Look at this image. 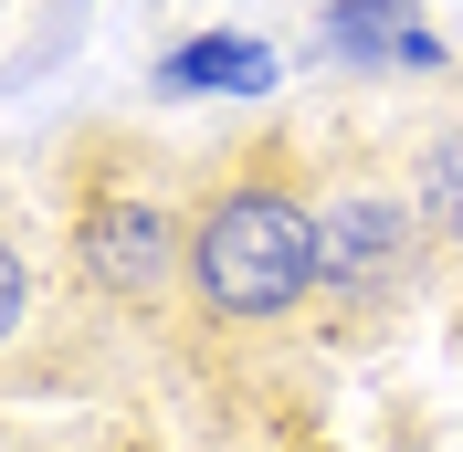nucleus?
Wrapping results in <instances>:
<instances>
[{"mask_svg": "<svg viewBox=\"0 0 463 452\" xmlns=\"http://www.w3.org/2000/svg\"><path fill=\"white\" fill-rule=\"evenodd\" d=\"M453 315H463V263H453Z\"/></svg>", "mask_w": 463, "mask_h": 452, "instance_id": "nucleus-9", "label": "nucleus"}, {"mask_svg": "<svg viewBox=\"0 0 463 452\" xmlns=\"http://www.w3.org/2000/svg\"><path fill=\"white\" fill-rule=\"evenodd\" d=\"M147 95L158 106H274L285 95V53L242 22H211V32H179L147 63Z\"/></svg>", "mask_w": 463, "mask_h": 452, "instance_id": "nucleus-4", "label": "nucleus"}, {"mask_svg": "<svg viewBox=\"0 0 463 452\" xmlns=\"http://www.w3.org/2000/svg\"><path fill=\"white\" fill-rule=\"evenodd\" d=\"M190 400H201V442L190 452H337L317 400H232V390H190Z\"/></svg>", "mask_w": 463, "mask_h": 452, "instance_id": "nucleus-6", "label": "nucleus"}, {"mask_svg": "<svg viewBox=\"0 0 463 452\" xmlns=\"http://www.w3.org/2000/svg\"><path fill=\"white\" fill-rule=\"evenodd\" d=\"M317 242H326V337L347 347L390 337V326H411V306L453 295V263L411 200V169H390L369 147L317 158Z\"/></svg>", "mask_w": 463, "mask_h": 452, "instance_id": "nucleus-3", "label": "nucleus"}, {"mask_svg": "<svg viewBox=\"0 0 463 452\" xmlns=\"http://www.w3.org/2000/svg\"><path fill=\"white\" fill-rule=\"evenodd\" d=\"M306 337H326V242L306 147H222L190 190L179 379L232 400H306Z\"/></svg>", "mask_w": 463, "mask_h": 452, "instance_id": "nucleus-1", "label": "nucleus"}, {"mask_svg": "<svg viewBox=\"0 0 463 452\" xmlns=\"http://www.w3.org/2000/svg\"><path fill=\"white\" fill-rule=\"evenodd\" d=\"M32 347H43V231L11 221V242H0V358H11V390H32Z\"/></svg>", "mask_w": 463, "mask_h": 452, "instance_id": "nucleus-8", "label": "nucleus"}, {"mask_svg": "<svg viewBox=\"0 0 463 452\" xmlns=\"http://www.w3.org/2000/svg\"><path fill=\"white\" fill-rule=\"evenodd\" d=\"M190 190L201 158L169 169V147H137L95 127L63 147V306L106 315V337H169L190 306Z\"/></svg>", "mask_w": 463, "mask_h": 452, "instance_id": "nucleus-2", "label": "nucleus"}, {"mask_svg": "<svg viewBox=\"0 0 463 452\" xmlns=\"http://www.w3.org/2000/svg\"><path fill=\"white\" fill-rule=\"evenodd\" d=\"M317 53L347 74H453V42L421 0H317Z\"/></svg>", "mask_w": 463, "mask_h": 452, "instance_id": "nucleus-5", "label": "nucleus"}, {"mask_svg": "<svg viewBox=\"0 0 463 452\" xmlns=\"http://www.w3.org/2000/svg\"><path fill=\"white\" fill-rule=\"evenodd\" d=\"M411 200H421V221H432L442 263H463V106L432 116V127L411 137Z\"/></svg>", "mask_w": 463, "mask_h": 452, "instance_id": "nucleus-7", "label": "nucleus"}]
</instances>
